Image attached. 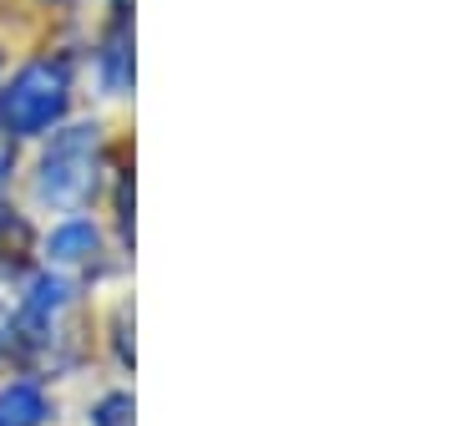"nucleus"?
Here are the masks:
<instances>
[{"label": "nucleus", "mask_w": 456, "mask_h": 426, "mask_svg": "<svg viewBox=\"0 0 456 426\" xmlns=\"http://www.w3.org/2000/svg\"><path fill=\"white\" fill-rule=\"evenodd\" d=\"M66 107H71V71H66V61H51V56L20 66L11 77V86L0 92L5 132H16V137L51 132L66 117Z\"/></svg>", "instance_id": "obj_1"}, {"label": "nucleus", "mask_w": 456, "mask_h": 426, "mask_svg": "<svg viewBox=\"0 0 456 426\" xmlns=\"http://www.w3.org/2000/svg\"><path fill=\"white\" fill-rule=\"evenodd\" d=\"M102 168V132L92 122L82 127L56 132V143L41 158V198L51 209H82L86 198L97 193Z\"/></svg>", "instance_id": "obj_2"}, {"label": "nucleus", "mask_w": 456, "mask_h": 426, "mask_svg": "<svg viewBox=\"0 0 456 426\" xmlns=\"http://www.w3.org/2000/svg\"><path fill=\"white\" fill-rule=\"evenodd\" d=\"M46 416H51L46 391L36 381H11L0 391V426H41Z\"/></svg>", "instance_id": "obj_3"}, {"label": "nucleus", "mask_w": 456, "mask_h": 426, "mask_svg": "<svg viewBox=\"0 0 456 426\" xmlns=\"http://www.w3.org/2000/svg\"><path fill=\"white\" fill-rule=\"evenodd\" d=\"M97 229L86 224V218H71V224H61V229H51L46 239V259L51 264H86L97 259Z\"/></svg>", "instance_id": "obj_4"}, {"label": "nucleus", "mask_w": 456, "mask_h": 426, "mask_svg": "<svg viewBox=\"0 0 456 426\" xmlns=\"http://www.w3.org/2000/svg\"><path fill=\"white\" fill-rule=\"evenodd\" d=\"M102 82L107 92H127L132 86V51H127V31H117L102 51Z\"/></svg>", "instance_id": "obj_5"}, {"label": "nucleus", "mask_w": 456, "mask_h": 426, "mask_svg": "<svg viewBox=\"0 0 456 426\" xmlns=\"http://www.w3.org/2000/svg\"><path fill=\"white\" fill-rule=\"evenodd\" d=\"M92 426H132V396H107L97 411H92Z\"/></svg>", "instance_id": "obj_6"}, {"label": "nucleus", "mask_w": 456, "mask_h": 426, "mask_svg": "<svg viewBox=\"0 0 456 426\" xmlns=\"http://www.w3.org/2000/svg\"><path fill=\"white\" fill-rule=\"evenodd\" d=\"M11 173H16V137L0 127V183H11Z\"/></svg>", "instance_id": "obj_7"}, {"label": "nucleus", "mask_w": 456, "mask_h": 426, "mask_svg": "<svg viewBox=\"0 0 456 426\" xmlns=\"http://www.w3.org/2000/svg\"><path fill=\"white\" fill-rule=\"evenodd\" d=\"M5 224H11V218H5V209H0V233H5Z\"/></svg>", "instance_id": "obj_8"}]
</instances>
